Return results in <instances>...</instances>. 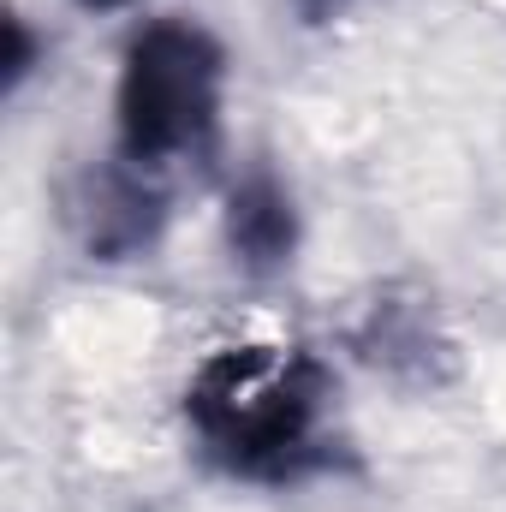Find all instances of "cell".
<instances>
[{"label": "cell", "instance_id": "1", "mask_svg": "<svg viewBox=\"0 0 506 512\" xmlns=\"http://www.w3.org/2000/svg\"><path fill=\"white\" fill-rule=\"evenodd\" d=\"M328 376L310 352L292 346H227L185 393L191 429L239 477H292L316 459V417Z\"/></svg>", "mask_w": 506, "mask_h": 512}, {"label": "cell", "instance_id": "6", "mask_svg": "<svg viewBox=\"0 0 506 512\" xmlns=\"http://www.w3.org/2000/svg\"><path fill=\"white\" fill-rule=\"evenodd\" d=\"M340 6H346V0H298V12H304L310 24H322V18H334Z\"/></svg>", "mask_w": 506, "mask_h": 512}, {"label": "cell", "instance_id": "7", "mask_svg": "<svg viewBox=\"0 0 506 512\" xmlns=\"http://www.w3.org/2000/svg\"><path fill=\"white\" fill-rule=\"evenodd\" d=\"M84 6H126V0H84Z\"/></svg>", "mask_w": 506, "mask_h": 512}, {"label": "cell", "instance_id": "2", "mask_svg": "<svg viewBox=\"0 0 506 512\" xmlns=\"http://www.w3.org/2000/svg\"><path fill=\"white\" fill-rule=\"evenodd\" d=\"M221 42L197 24H149L120 72V149L137 167L209 143L221 108Z\"/></svg>", "mask_w": 506, "mask_h": 512}, {"label": "cell", "instance_id": "3", "mask_svg": "<svg viewBox=\"0 0 506 512\" xmlns=\"http://www.w3.org/2000/svg\"><path fill=\"white\" fill-rule=\"evenodd\" d=\"M227 239L245 268H280L298 245V215L274 179H245L227 203Z\"/></svg>", "mask_w": 506, "mask_h": 512}, {"label": "cell", "instance_id": "5", "mask_svg": "<svg viewBox=\"0 0 506 512\" xmlns=\"http://www.w3.org/2000/svg\"><path fill=\"white\" fill-rule=\"evenodd\" d=\"M24 72H30V36L18 18H6V84H18Z\"/></svg>", "mask_w": 506, "mask_h": 512}, {"label": "cell", "instance_id": "4", "mask_svg": "<svg viewBox=\"0 0 506 512\" xmlns=\"http://www.w3.org/2000/svg\"><path fill=\"white\" fill-rule=\"evenodd\" d=\"M161 221V197L143 191L137 179H108L96 191V221H90V245L96 251H131L155 233Z\"/></svg>", "mask_w": 506, "mask_h": 512}]
</instances>
